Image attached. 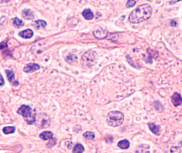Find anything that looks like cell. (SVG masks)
<instances>
[{
    "label": "cell",
    "mask_w": 182,
    "mask_h": 153,
    "mask_svg": "<svg viewBox=\"0 0 182 153\" xmlns=\"http://www.w3.org/2000/svg\"><path fill=\"white\" fill-rule=\"evenodd\" d=\"M152 12V8L149 4H141L131 12L129 17V21L132 24L144 22L150 18Z\"/></svg>",
    "instance_id": "1"
},
{
    "label": "cell",
    "mask_w": 182,
    "mask_h": 153,
    "mask_svg": "<svg viewBox=\"0 0 182 153\" xmlns=\"http://www.w3.org/2000/svg\"><path fill=\"white\" fill-rule=\"evenodd\" d=\"M17 114L21 115L26 123L29 125H32L36 121V112L32 110L31 107L23 105L17 111Z\"/></svg>",
    "instance_id": "2"
},
{
    "label": "cell",
    "mask_w": 182,
    "mask_h": 153,
    "mask_svg": "<svg viewBox=\"0 0 182 153\" xmlns=\"http://www.w3.org/2000/svg\"><path fill=\"white\" fill-rule=\"evenodd\" d=\"M124 119L123 113L119 111L110 112L107 115L106 122L112 127H117L122 125Z\"/></svg>",
    "instance_id": "3"
},
{
    "label": "cell",
    "mask_w": 182,
    "mask_h": 153,
    "mask_svg": "<svg viewBox=\"0 0 182 153\" xmlns=\"http://www.w3.org/2000/svg\"><path fill=\"white\" fill-rule=\"evenodd\" d=\"M38 127L40 128H46L49 127L50 124V119L48 115L45 114H41L38 117V119L36 121Z\"/></svg>",
    "instance_id": "4"
},
{
    "label": "cell",
    "mask_w": 182,
    "mask_h": 153,
    "mask_svg": "<svg viewBox=\"0 0 182 153\" xmlns=\"http://www.w3.org/2000/svg\"><path fill=\"white\" fill-rule=\"evenodd\" d=\"M93 35L98 39L105 38L107 37V31L101 27H98L93 31Z\"/></svg>",
    "instance_id": "5"
},
{
    "label": "cell",
    "mask_w": 182,
    "mask_h": 153,
    "mask_svg": "<svg viewBox=\"0 0 182 153\" xmlns=\"http://www.w3.org/2000/svg\"><path fill=\"white\" fill-rule=\"evenodd\" d=\"M82 60H83L84 62L87 63V64L91 63L95 60V56L93 51L91 50L85 52V54L82 57Z\"/></svg>",
    "instance_id": "6"
},
{
    "label": "cell",
    "mask_w": 182,
    "mask_h": 153,
    "mask_svg": "<svg viewBox=\"0 0 182 153\" xmlns=\"http://www.w3.org/2000/svg\"><path fill=\"white\" fill-rule=\"evenodd\" d=\"M40 69V66L36 63H29L27 64L24 68V72L26 73L32 72L38 70Z\"/></svg>",
    "instance_id": "7"
},
{
    "label": "cell",
    "mask_w": 182,
    "mask_h": 153,
    "mask_svg": "<svg viewBox=\"0 0 182 153\" xmlns=\"http://www.w3.org/2000/svg\"><path fill=\"white\" fill-rule=\"evenodd\" d=\"M171 102L174 106L177 107L181 105L182 104V97L181 94L175 92L171 97Z\"/></svg>",
    "instance_id": "8"
},
{
    "label": "cell",
    "mask_w": 182,
    "mask_h": 153,
    "mask_svg": "<svg viewBox=\"0 0 182 153\" xmlns=\"http://www.w3.org/2000/svg\"><path fill=\"white\" fill-rule=\"evenodd\" d=\"M148 128L149 130L153 132L154 134L157 136H159L161 134L160 131V127L157 124L153 123H148Z\"/></svg>",
    "instance_id": "9"
},
{
    "label": "cell",
    "mask_w": 182,
    "mask_h": 153,
    "mask_svg": "<svg viewBox=\"0 0 182 153\" xmlns=\"http://www.w3.org/2000/svg\"><path fill=\"white\" fill-rule=\"evenodd\" d=\"M54 134L50 131H45L39 135V137L44 140H52L53 138Z\"/></svg>",
    "instance_id": "10"
},
{
    "label": "cell",
    "mask_w": 182,
    "mask_h": 153,
    "mask_svg": "<svg viewBox=\"0 0 182 153\" xmlns=\"http://www.w3.org/2000/svg\"><path fill=\"white\" fill-rule=\"evenodd\" d=\"M19 35L23 38L30 39L32 37L33 35V32L31 29H27L20 32Z\"/></svg>",
    "instance_id": "11"
},
{
    "label": "cell",
    "mask_w": 182,
    "mask_h": 153,
    "mask_svg": "<svg viewBox=\"0 0 182 153\" xmlns=\"http://www.w3.org/2000/svg\"><path fill=\"white\" fill-rule=\"evenodd\" d=\"M22 16L27 20H31L34 17V14L31 10L29 9H24L22 12Z\"/></svg>",
    "instance_id": "12"
},
{
    "label": "cell",
    "mask_w": 182,
    "mask_h": 153,
    "mask_svg": "<svg viewBox=\"0 0 182 153\" xmlns=\"http://www.w3.org/2000/svg\"><path fill=\"white\" fill-rule=\"evenodd\" d=\"M36 29H44L47 25V22L43 20H38L33 22L32 24Z\"/></svg>",
    "instance_id": "13"
},
{
    "label": "cell",
    "mask_w": 182,
    "mask_h": 153,
    "mask_svg": "<svg viewBox=\"0 0 182 153\" xmlns=\"http://www.w3.org/2000/svg\"><path fill=\"white\" fill-rule=\"evenodd\" d=\"M150 147L147 145L144 144V145H141L138 147V148L136 150V153H150L149 151Z\"/></svg>",
    "instance_id": "14"
},
{
    "label": "cell",
    "mask_w": 182,
    "mask_h": 153,
    "mask_svg": "<svg viewBox=\"0 0 182 153\" xmlns=\"http://www.w3.org/2000/svg\"><path fill=\"white\" fill-rule=\"evenodd\" d=\"M82 15L87 20H92L94 17V14L90 9H85L82 12Z\"/></svg>",
    "instance_id": "15"
},
{
    "label": "cell",
    "mask_w": 182,
    "mask_h": 153,
    "mask_svg": "<svg viewBox=\"0 0 182 153\" xmlns=\"http://www.w3.org/2000/svg\"><path fill=\"white\" fill-rule=\"evenodd\" d=\"M117 146L122 149H128L130 147V142L128 140H120L117 143Z\"/></svg>",
    "instance_id": "16"
},
{
    "label": "cell",
    "mask_w": 182,
    "mask_h": 153,
    "mask_svg": "<svg viewBox=\"0 0 182 153\" xmlns=\"http://www.w3.org/2000/svg\"><path fill=\"white\" fill-rule=\"evenodd\" d=\"M12 21H13V26L17 29H19L24 25V23L21 20L18 19L17 17L13 18Z\"/></svg>",
    "instance_id": "17"
},
{
    "label": "cell",
    "mask_w": 182,
    "mask_h": 153,
    "mask_svg": "<svg viewBox=\"0 0 182 153\" xmlns=\"http://www.w3.org/2000/svg\"><path fill=\"white\" fill-rule=\"evenodd\" d=\"M85 150L84 147L80 143L76 144L73 150V153H82Z\"/></svg>",
    "instance_id": "18"
},
{
    "label": "cell",
    "mask_w": 182,
    "mask_h": 153,
    "mask_svg": "<svg viewBox=\"0 0 182 153\" xmlns=\"http://www.w3.org/2000/svg\"><path fill=\"white\" fill-rule=\"evenodd\" d=\"M15 131V128L14 127H6L3 128V132L6 135L13 134Z\"/></svg>",
    "instance_id": "19"
},
{
    "label": "cell",
    "mask_w": 182,
    "mask_h": 153,
    "mask_svg": "<svg viewBox=\"0 0 182 153\" xmlns=\"http://www.w3.org/2000/svg\"><path fill=\"white\" fill-rule=\"evenodd\" d=\"M84 137L89 140H93L95 138V134L92 131H87L83 134Z\"/></svg>",
    "instance_id": "20"
},
{
    "label": "cell",
    "mask_w": 182,
    "mask_h": 153,
    "mask_svg": "<svg viewBox=\"0 0 182 153\" xmlns=\"http://www.w3.org/2000/svg\"><path fill=\"white\" fill-rule=\"evenodd\" d=\"M77 60V56L75 55H69L68 56L66 57V60L69 63H72L74 62H75Z\"/></svg>",
    "instance_id": "21"
},
{
    "label": "cell",
    "mask_w": 182,
    "mask_h": 153,
    "mask_svg": "<svg viewBox=\"0 0 182 153\" xmlns=\"http://www.w3.org/2000/svg\"><path fill=\"white\" fill-rule=\"evenodd\" d=\"M5 72L7 75V77L8 78L9 81L12 82L14 80V74L13 72L9 70H6Z\"/></svg>",
    "instance_id": "22"
},
{
    "label": "cell",
    "mask_w": 182,
    "mask_h": 153,
    "mask_svg": "<svg viewBox=\"0 0 182 153\" xmlns=\"http://www.w3.org/2000/svg\"><path fill=\"white\" fill-rule=\"evenodd\" d=\"M136 3V1H133V0L128 1L126 3V7L127 8H131V7H132L133 6H134Z\"/></svg>",
    "instance_id": "23"
},
{
    "label": "cell",
    "mask_w": 182,
    "mask_h": 153,
    "mask_svg": "<svg viewBox=\"0 0 182 153\" xmlns=\"http://www.w3.org/2000/svg\"><path fill=\"white\" fill-rule=\"evenodd\" d=\"M4 83V81L3 77L2 76V75H1V74L0 73V86L3 85Z\"/></svg>",
    "instance_id": "24"
},
{
    "label": "cell",
    "mask_w": 182,
    "mask_h": 153,
    "mask_svg": "<svg viewBox=\"0 0 182 153\" xmlns=\"http://www.w3.org/2000/svg\"><path fill=\"white\" fill-rule=\"evenodd\" d=\"M176 25H177L176 22H175V21H174V20H172V21H171V26H172V27H174V26H176Z\"/></svg>",
    "instance_id": "25"
},
{
    "label": "cell",
    "mask_w": 182,
    "mask_h": 153,
    "mask_svg": "<svg viewBox=\"0 0 182 153\" xmlns=\"http://www.w3.org/2000/svg\"><path fill=\"white\" fill-rule=\"evenodd\" d=\"M180 144H181V146H182V141H181V143H180Z\"/></svg>",
    "instance_id": "26"
},
{
    "label": "cell",
    "mask_w": 182,
    "mask_h": 153,
    "mask_svg": "<svg viewBox=\"0 0 182 153\" xmlns=\"http://www.w3.org/2000/svg\"></svg>",
    "instance_id": "27"
}]
</instances>
